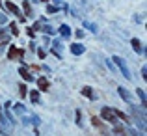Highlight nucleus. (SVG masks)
Returning <instances> with one entry per match:
<instances>
[{
    "label": "nucleus",
    "instance_id": "obj_14",
    "mask_svg": "<svg viewBox=\"0 0 147 136\" xmlns=\"http://www.w3.org/2000/svg\"><path fill=\"white\" fill-rule=\"evenodd\" d=\"M123 134L125 136H144V134H138L136 129H123Z\"/></svg>",
    "mask_w": 147,
    "mask_h": 136
},
{
    "label": "nucleus",
    "instance_id": "obj_19",
    "mask_svg": "<svg viewBox=\"0 0 147 136\" xmlns=\"http://www.w3.org/2000/svg\"><path fill=\"white\" fill-rule=\"evenodd\" d=\"M7 24H9V30H11V34H13V36H19V28L15 26V22H7Z\"/></svg>",
    "mask_w": 147,
    "mask_h": 136
},
{
    "label": "nucleus",
    "instance_id": "obj_26",
    "mask_svg": "<svg viewBox=\"0 0 147 136\" xmlns=\"http://www.w3.org/2000/svg\"><path fill=\"white\" fill-rule=\"evenodd\" d=\"M37 54H39V58H45L47 54H45V50L43 49H37Z\"/></svg>",
    "mask_w": 147,
    "mask_h": 136
},
{
    "label": "nucleus",
    "instance_id": "obj_13",
    "mask_svg": "<svg viewBox=\"0 0 147 136\" xmlns=\"http://www.w3.org/2000/svg\"><path fill=\"white\" fill-rule=\"evenodd\" d=\"M60 34H61V37H69L71 36V28H69V26H60Z\"/></svg>",
    "mask_w": 147,
    "mask_h": 136
},
{
    "label": "nucleus",
    "instance_id": "obj_28",
    "mask_svg": "<svg viewBox=\"0 0 147 136\" xmlns=\"http://www.w3.org/2000/svg\"><path fill=\"white\" fill-rule=\"evenodd\" d=\"M0 22H6V17H4V15H0Z\"/></svg>",
    "mask_w": 147,
    "mask_h": 136
},
{
    "label": "nucleus",
    "instance_id": "obj_8",
    "mask_svg": "<svg viewBox=\"0 0 147 136\" xmlns=\"http://www.w3.org/2000/svg\"><path fill=\"white\" fill-rule=\"evenodd\" d=\"M117 91H119V95H121V99H123V101H125V103H130V101H132V97H130V93H129V91H127V90H125V88H119V90H117Z\"/></svg>",
    "mask_w": 147,
    "mask_h": 136
},
{
    "label": "nucleus",
    "instance_id": "obj_6",
    "mask_svg": "<svg viewBox=\"0 0 147 136\" xmlns=\"http://www.w3.org/2000/svg\"><path fill=\"white\" fill-rule=\"evenodd\" d=\"M71 52L75 54V56H80V54H84V45H80V43H73V45H71Z\"/></svg>",
    "mask_w": 147,
    "mask_h": 136
},
{
    "label": "nucleus",
    "instance_id": "obj_21",
    "mask_svg": "<svg viewBox=\"0 0 147 136\" xmlns=\"http://www.w3.org/2000/svg\"><path fill=\"white\" fill-rule=\"evenodd\" d=\"M41 30H43V32H47V34H54V28H52V26H49V24L41 26Z\"/></svg>",
    "mask_w": 147,
    "mask_h": 136
},
{
    "label": "nucleus",
    "instance_id": "obj_2",
    "mask_svg": "<svg viewBox=\"0 0 147 136\" xmlns=\"http://www.w3.org/2000/svg\"><path fill=\"white\" fill-rule=\"evenodd\" d=\"M6 9L9 11V13H13L15 17H19V21H22V24H24V21H26V17L21 13V9H19L17 6H15L13 2H6Z\"/></svg>",
    "mask_w": 147,
    "mask_h": 136
},
{
    "label": "nucleus",
    "instance_id": "obj_18",
    "mask_svg": "<svg viewBox=\"0 0 147 136\" xmlns=\"http://www.w3.org/2000/svg\"><path fill=\"white\" fill-rule=\"evenodd\" d=\"M30 99H32L34 103H37V101H39V91H37V90L30 91Z\"/></svg>",
    "mask_w": 147,
    "mask_h": 136
},
{
    "label": "nucleus",
    "instance_id": "obj_22",
    "mask_svg": "<svg viewBox=\"0 0 147 136\" xmlns=\"http://www.w3.org/2000/svg\"><path fill=\"white\" fill-rule=\"evenodd\" d=\"M47 11H49V13H56V11H58V6H56V4H50V6L47 7Z\"/></svg>",
    "mask_w": 147,
    "mask_h": 136
},
{
    "label": "nucleus",
    "instance_id": "obj_9",
    "mask_svg": "<svg viewBox=\"0 0 147 136\" xmlns=\"http://www.w3.org/2000/svg\"><path fill=\"white\" fill-rule=\"evenodd\" d=\"M37 88H39V90H49V80L45 78V76H41V78H37Z\"/></svg>",
    "mask_w": 147,
    "mask_h": 136
},
{
    "label": "nucleus",
    "instance_id": "obj_4",
    "mask_svg": "<svg viewBox=\"0 0 147 136\" xmlns=\"http://www.w3.org/2000/svg\"><path fill=\"white\" fill-rule=\"evenodd\" d=\"M52 54H54L56 58H61V43H60L58 39L52 41Z\"/></svg>",
    "mask_w": 147,
    "mask_h": 136
},
{
    "label": "nucleus",
    "instance_id": "obj_25",
    "mask_svg": "<svg viewBox=\"0 0 147 136\" xmlns=\"http://www.w3.org/2000/svg\"><path fill=\"white\" fill-rule=\"evenodd\" d=\"M84 26H86V28H90L91 32H95V30H97V28H95L93 24H91V22H84Z\"/></svg>",
    "mask_w": 147,
    "mask_h": 136
},
{
    "label": "nucleus",
    "instance_id": "obj_23",
    "mask_svg": "<svg viewBox=\"0 0 147 136\" xmlns=\"http://www.w3.org/2000/svg\"><path fill=\"white\" fill-rule=\"evenodd\" d=\"M19 91H21V95L24 97L26 95V84H21V86H19Z\"/></svg>",
    "mask_w": 147,
    "mask_h": 136
},
{
    "label": "nucleus",
    "instance_id": "obj_1",
    "mask_svg": "<svg viewBox=\"0 0 147 136\" xmlns=\"http://www.w3.org/2000/svg\"><path fill=\"white\" fill-rule=\"evenodd\" d=\"M112 60H114V64L117 65L119 69H121V73H123V76H125L127 80L130 78V71H129V67H127V64H125V60H123V58H119V56H114L112 58Z\"/></svg>",
    "mask_w": 147,
    "mask_h": 136
},
{
    "label": "nucleus",
    "instance_id": "obj_29",
    "mask_svg": "<svg viewBox=\"0 0 147 136\" xmlns=\"http://www.w3.org/2000/svg\"><path fill=\"white\" fill-rule=\"evenodd\" d=\"M0 136H6V134H2V133H0Z\"/></svg>",
    "mask_w": 147,
    "mask_h": 136
},
{
    "label": "nucleus",
    "instance_id": "obj_15",
    "mask_svg": "<svg viewBox=\"0 0 147 136\" xmlns=\"http://www.w3.org/2000/svg\"><path fill=\"white\" fill-rule=\"evenodd\" d=\"M9 39V34H7V28H0V41Z\"/></svg>",
    "mask_w": 147,
    "mask_h": 136
},
{
    "label": "nucleus",
    "instance_id": "obj_3",
    "mask_svg": "<svg viewBox=\"0 0 147 136\" xmlns=\"http://www.w3.org/2000/svg\"><path fill=\"white\" fill-rule=\"evenodd\" d=\"M100 118L104 119V121H112V123H115V116H114V110L112 108H108V106H104L102 110H100Z\"/></svg>",
    "mask_w": 147,
    "mask_h": 136
},
{
    "label": "nucleus",
    "instance_id": "obj_7",
    "mask_svg": "<svg viewBox=\"0 0 147 136\" xmlns=\"http://www.w3.org/2000/svg\"><path fill=\"white\" fill-rule=\"evenodd\" d=\"M82 95H84V97H88V99H91V101H95V99H97V95L93 93V90H91L90 86L82 88Z\"/></svg>",
    "mask_w": 147,
    "mask_h": 136
},
{
    "label": "nucleus",
    "instance_id": "obj_16",
    "mask_svg": "<svg viewBox=\"0 0 147 136\" xmlns=\"http://www.w3.org/2000/svg\"><path fill=\"white\" fill-rule=\"evenodd\" d=\"M114 116H115V118H121V119H125V121H129V116H127V114H123L121 110H114Z\"/></svg>",
    "mask_w": 147,
    "mask_h": 136
},
{
    "label": "nucleus",
    "instance_id": "obj_5",
    "mask_svg": "<svg viewBox=\"0 0 147 136\" xmlns=\"http://www.w3.org/2000/svg\"><path fill=\"white\" fill-rule=\"evenodd\" d=\"M19 75H21L22 78L26 80V82H32V80H34L32 73H30V71H28V69H26V67H21V69H19Z\"/></svg>",
    "mask_w": 147,
    "mask_h": 136
},
{
    "label": "nucleus",
    "instance_id": "obj_11",
    "mask_svg": "<svg viewBox=\"0 0 147 136\" xmlns=\"http://www.w3.org/2000/svg\"><path fill=\"white\" fill-rule=\"evenodd\" d=\"M130 43H132V49L136 50V52H140V54H142V49H144V47H142V43H140V39H138V37L130 39Z\"/></svg>",
    "mask_w": 147,
    "mask_h": 136
},
{
    "label": "nucleus",
    "instance_id": "obj_20",
    "mask_svg": "<svg viewBox=\"0 0 147 136\" xmlns=\"http://www.w3.org/2000/svg\"><path fill=\"white\" fill-rule=\"evenodd\" d=\"M15 112H17V114H24V112H26V108L24 106H22V104H15Z\"/></svg>",
    "mask_w": 147,
    "mask_h": 136
},
{
    "label": "nucleus",
    "instance_id": "obj_24",
    "mask_svg": "<svg viewBox=\"0 0 147 136\" xmlns=\"http://www.w3.org/2000/svg\"><path fill=\"white\" fill-rule=\"evenodd\" d=\"M76 123H78V125L82 123V112L80 110H76Z\"/></svg>",
    "mask_w": 147,
    "mask_h": 136
},
{
    "label": "nucleus",
    "instance_id": "obj_10",
    "mask_svg": "<svg viewBox=\"0 0 147 136\" xmlns=\"http://www.w3.org/2000/svg\"><path fill=\"white\" fill-rule=\"evenodd\" d=\"M22 7H24V15H28V17H32V15H34V9H32V6H30L28 0L22 2Z\"/></svg>",
    "mask_w": 147,
    "mask_h": 136
},
{
    "label": "nucleus",
    "instance_id": "obj_17",
    "mask_svg": "<svg viewBox=\"0 0 147 136\" xmlns=\"http://www.w3.org/2000/svg\"><path fill=\"white\" fill-rule=\"evenodd\" d=\"M136 93H138V97L142 99V106H145V97H147V95H145V91H144V90L140 88V90H138Z\"/></svg>",
    "mask_w": 147,
    "mask_h": 136
},
{
    "label": "nucleus",
    "instance_id": "obj_27",
    "mask_svg": "<svg viewBox=\"0 0 147 136\" xmlns=\"http://www.w3.org/2000/svg\"><path fill=\"white\" fill-rule=\"evenodd\" d=\"M145 69H147V67L144 65V67H142V76H144V78H147V71H145Z\"/></svg>",
    "mask_w": 147,
    "mask_h": 136
},
{
    "label": "nucleus",
    "instance_id": "obj_12",
    "mask_svg": "<svg viewBox=\"0 0 147 136\" xmlns=\"http://www.w3.org/2000/svg\"><path fill=\"white\" fill-rule=\"evenodd\" d=\"M91 123H93V127H97L100 133H106V129H104V125H102V121H100V119L93 118V119H91Z\"/></svg>",
    "mask_w": 147,
    "mask_h": 136
}]
</instances>
